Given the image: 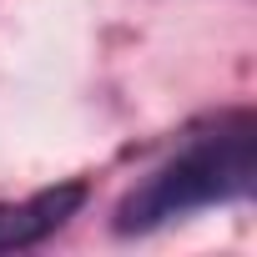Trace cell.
Masks as SVG:
<instances>
[{"instance_id": "cell-1", "label": "cell", "mask_w": 257, "mask_h": 257, "mask_svg": "<svg viewBox=\"0 0 257 257\" xmlns=\"http://www.w3.org/2000/svg\"><path fill=\"white\" fill-rule=\"evenodd\" d=\"M252 182H257V126L252 116H222L212 132H197L192 142H182L177 157H167L147 182H137L121 197L116 232L142 237L202 207L242 202Z\"/></svg>"}, {"instance_id": "cell-2", "label": "cell", "mask_w": 257, "mask_h": 257, "mask_svg": "<svg viewBox=\"0 0 257 257\" xmlns=\"http://www.w3.org/2000/svg\"><path fill=\"white\" fill-rule=\"evenodd\" d=\"M81 207H86V182H61L26 202H0V252H21L56 237Z\"/></svg>"}]
</instances>
